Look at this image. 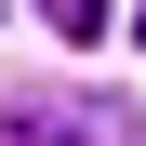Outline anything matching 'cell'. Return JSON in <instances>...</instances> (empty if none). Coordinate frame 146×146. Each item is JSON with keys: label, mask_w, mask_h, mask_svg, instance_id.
Returning <instances> with one entry per match:
<instances>
[{"label": "cell", "mask_w": 146, "mask_h": 146, "mask_svg": "<svg viewBox=\"0 0 146 146\" xmlns=\"http://www.w3.org/2000/svg\"><path fill=\"white\" fill-rule=\"evenodd\" d=\"M40 119V106H27ZM40 133H53V146H133V119H119V106H66V119H40Z\"/></svg>", "instance_id": "cell-1"}, {"label": "cell", "mask_w": 146, "mask_h": 146, "mask_svg": "<svg viewBox=\"0 0 146 146\" xmlns=\"http://www.w3.org/2000/svg\"><path fill=\"white\" fill-rule=\"evenodd\" d=\"M40 13H53V40H66V53H93V40H106V0H40Z\"/></svg>", "instance_id": "cell-2"}, {"label": "cell", "mask_w": 146, "mask_h": 146, "mask_svg": "<svg viewBox=\"0 0 146 146\" xmlns=\"http://www.w3.org/2000/svg\"><path fill=\"white\" fill-rule=\"evenodd\" d=\"M133 40H146V13H133Z\"/></svg>", "instance_id": "cell-3"}]
</instances>
